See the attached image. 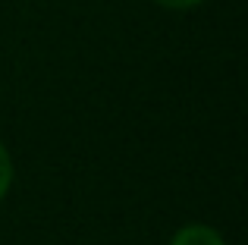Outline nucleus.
<instances>
[{"label": "nucleus", "instance_id": "nucleus-2", "mask_svg": "<svg viewBox=\"0 0 248 245\" xmlns=\"http://www.w3.org/2000/svg\"><path fill=\"white\" fill-rule=\"evenodd\" d=\"M10 179H13V164H10V154H6L3 145H0V198L6 195V189H10Z\"/></svg>", "mask_w": 248, "mask_h": 245}, {"label": "nucleus", "instance_id": "nucleus-3", "mask_svg": "<svg viewBox=\"0 0 248 245\" xmlns=\"http://www.w3.org/2000/svg\"><path fill=\"white\" fill-rule=\"evenodd\" d=\"M160 6H170V10H188V6L201 3V0H157Z\"/></svg>", "mask_w": 248, "mask_h": 245}, {"label": "nucleus", "instance_id": "nucleus-1", "mask_svg": "<svg viewBox=\"0 0 248 245\" xmlns=\"http://www.w3.org/2000/svg\"><path fill=\"white\" fill-rule=\"evenodd\" d=\"M173 245H223V239L211 227H186L176 233Z\"/></svg>", "mask_w": 248, "mask_h": 245}]
</instances>
